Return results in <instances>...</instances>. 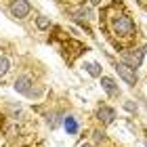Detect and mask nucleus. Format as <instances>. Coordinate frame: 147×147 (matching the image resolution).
Segmentation results:
<instances>
[{
  "label": "nucleus",
  "mask_w": 147,
  "mask_h": 147,
  "mask_svg": "<svg viewBox=\"0 0 147 147\" xmlns=\"http://www.w3.org/2000/svg\"><path fill=\"white\" fill-rule=\"evenodd\" d=\"M11 69V59L9 57H0V78Z\"/></svg>",
  "instance_id": "f8f14e48"
},
{
  "label": "nucleus",
  "mask_w": 147,
  "mask_h": 147,
  "mask_svg": "<svg viewBox=\"0 0 147 147\" xmlns=\"http://www.w3.org/2000/svg\"><path fill=\"white\" fill-rule=\"evenodd\" d=\"M92 139H95L97 143H99V141H103V139H105V135H103V130H95V132H92Z\"/></svg>",
  "instance_id": "4468645a"
},
{
  "label": "nucleus",
  "mask_w": 147,
  "mask_h": 147,
  "mask_svg": "<svg viewBox=\"0 0 147 147\" xmlns=\"http://www.w3.org/2000/svg\"><path fill=\"white\" fill-rule=\"evenodd\" d=\"M99 2H101V0H90V4H99Z\"/></svg>",
  "instance_id": "2eb2a0df"
},
{
  "label": "nucleus",
  "mask_w": 147,
  "mask_h": 147,
  "mask_svg": "<svg viewBox=\"0 0 147 147\" xmlns=\"http://www.w3.org/2000/svg\"><path fill=\"white\" fill-rule=\"evenodd\" d=\"M101 25L109 34V40L116 42L118 51H124V46L128 42H132V38L137 34V25H135L130 15H126L124 9H120L116 15H113L111 6H107V9L101 13Z\"/></svg>",
  "instance_id": "f257e3e1"
},
{
  "label": "nucleus",
  "mask_w": 147,
  "mask_h": 147,
  "mask_svg": "<svg viewBox=\"0 0 147 147\" xmlns=\"http://www.w3.org/2000/svg\"><path fill=\"white\" fill-rule=\"evenodd\" d=\"M97 118L101 120V122L107 126V124H111L113 120H116V109L113 107H107V105H97Z\"/></svg>",
  "instance_id": "423d86ee"
},
{
  "label": "nucleus",
  "mask_w": 147,
  "mask_h": 147,
  "mask_svg": "<svg viewBox=\"0 0 147 147\" xmlns=\"http://www.w3.org/2000/svg\"><path fill=\"white\" fill-rule=\"evenodd\" d=\"M63 130L67 132V135H76V132L80 130V126L76 122V118L71 116V113H67V116L63 118Z\"/></svg>",
  "instance_id": "6e6552de"
},
{
  "label": "nucleus",
  "mask_w": 147,
  "mask_h": 147,
  "mask_svg": "<svg viewBox=\"0 0 147 147\" xmlns=\"http://www.w3.org/2000/svg\"><path fill=\"white\" fill-rule=\"evenodd\" d=\"M122 59L124 61L122 63H126L130 69H139L143 65V59H145V51H143V46L141 49H126V51H122Z\"/></svg>",
  "instance_id": "f03ea898"
},
{
  "label": "nucleus",
  "mask_w": 147,
  "mask_h": 147,
  "mask_svg": "<svg viewBox=\"0 0 147 147\" xmlns=\"http://www.w3.org/2000/svg\"><path fill=\"white\" fill-rule=\"evenodd\" d=\"M32 78L30 76H21L15 80V90L19 92V95H32Z\"/></svg>",
  "instance_id": "0eeeda50"
},
{
  "label": "nucleus",
  "mask_w": 147,
  "mask_h": 147,
  "mask_svg": "<svg viewBox=\"0 0 147 147\" xmlns=\"http://www.w3.org/2000/svg\"><path fill=\"white\" fill-rule=\"evenodd\" d=\"M74 2H76V0H74Z\"/></svg>",
  "instance_id": "6ab92c4d"
},
{
  "label": "nucleus",
  "mask_w": 147,
  "mask_h": 147,
  "mask_svg": "<svg viewBox=\"0 0 147 147\" xmlns=\"http://www.w3.org/2000/svg\"><path fill=\"white\" fill-rule=\"evenodd\" d=\"M101 86H103V90L107 92V97H111V99L120 97V86H118V82H116L113 78H109V76H101Z\"/></svg>",
  "instance_id": "39448f33"
},
{
  "label": "nucleus",
  "mask_w": 147,
  "mask_h": 147,
  "mask_svg": "<svg viewBox=\"0 0 147 147\" xmlns=\"http://www.w3.org/2000/svg\"><path fill=\"white\" fill-rule=\"evenodd\" d=\"M32 13V6L28 0H13L11 2V15L15 19H25Z\"/></svg>",
  "instance_id": "7ed1b4c3"
},
{
  "label": "nucleus",
  "mask_w": 147,
  "mask_h": 147,
  "mask_svg": "<svg viewBox=\"0 0 147 147\" xmlns=\"http://www.w3.org/2000/svg\"><path fill=\"white\" fill-rule=\"evenodd\" d=\"M143 51H145V53H147V42H145V44H143Z\"/></svg>",
  "instance_id": "f3484780"
},
{
  "label": "nucleus",
  "mask_w": 147,
  "mask_h": 147,
  "mask_svg": "<svg viewBox=\"0 0 147 147\" xmlns=\"http://www.w3.org/2000/svg\"><path fill=\"white\" fill-rule=\"evenodd\" d=\"M124 109H126V111H132V113H137V103H132V101H126V103H124Z\"/></svg>",
  "instance_id": "ddd939ff"
},
{
  "label": "nucleus",
  "mask_w": 147,
  "mask_h": 147,
  "mask_svg": "<svg viewBox=\"0 0 147 147\" xmlns=\"http://www.w3.org/2000/svg\"><path fill=\"white\" fill-rule=\"evenodd\" d=\"M113 67H116L118 76L122 78L126 84H130V86H135V84H137V71H135V69H130L126 63H113Z\"/></svg>",
  "instance_id": "20e7f679"
},
{
  "label": "nucleus",
  "mask_w": 147,
  "mask_h": 147,
  "mask_svg": "<svg viewBox=\"0 0 147 147\" xmlns=\"http://www.w3.org/2000/svg\"><path fill=\"white\" fill-rule=\"evenodd\" d=\"M36 28L42 30V32H46V30L51 28V19L44 17V15H38V17H36Z\"/></svg>",
  "instance_id": "9b49d317"
},
{
  "label": "nucleus",
  "mask_w": 147,
  "mask_h": 147,
  "mask_svg": "<svg viewBox=\"0 0 147 147\" xmlns=\"http://www.w3.org/2000/svg\"><path fill=\"white\" fill-rule=\"evenodd\" d=\"M80 147H92V145L90 143H84V145H80Z\"/></svg>",
  "instance_id": "dca6fc26"
},
{
  "label": "nucleus",
  "mask_w": 147,
  "mask_h": 147,
  "mask_svg": "<svg viewBox=\"0 0 147 147\" xmlns=\"http://www.w3.org/2000/svg\"><path fill=\"white\" fill-rule=\"evenodd\" d=\"M141 2H143V4H145V6H147V0H141Z\"/></svg>",
  "instance_id": "a211bd4d"
},
{
  "label": "nucleus",
  "mask_w": 147,
  "mask_h": 147,
  "mask_svg": "<svg viewBox=\"0 0 147 147\" xmlns=\"http://www.w3.org/2000/svg\"><path fill=\"white\" fill-rule=\"evenodd\" d=\"M82 67H84L86 71H88L92 78L101 76V65H99V63H82Z\"/></svg>",
  "instance_id": "9d476101"
},
{
  "label": "nucleus",
  "mask_w": 147,
  "mask_h": 147,
  "mask_svg": "<svg viewBox=\"0 0 147 147\" xmlns=\"http://www.w3.org/2000/svg\"><path fill=\"white\" fill-rule=\"evenodd\" d=\"M71 17L76 19V21H88V19H92V11L88 9V6H80V9H76L71 13Z\"/></svg>",
  "instance_id": "1a4fd4ad"
}]
</instances>
